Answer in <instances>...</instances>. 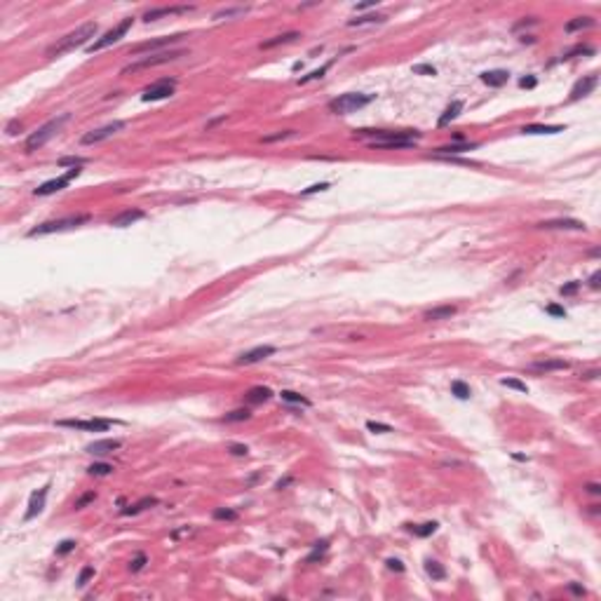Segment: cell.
Returning a JSON list of instances; mask_svg holds the SVG:
<instances>
[{
	"mask_svg": "<svg viewBox=\"0 0 601 601\" xmlns=\"http://www.w3.org/2000/svg\"><path fill=\"white\" fill-rule=\"evenodd\" d=\"M97 31H99L97 21H85L83 26H78L75 31H71V33L64 35V38H59L54 45H50V47H47V57H64V54H68V52L83 47L85 42L92 40V38L97 35Z\"/></svg>",
	"mask_w": 601,
	"mask_h": 601,
	"instance_id": "6da1fadb",
	"label": "cell"
},
{
	"mask_svg": "<svg viewBox=\"0 0 601 601\" xmlns=\"http://www.w3.org/2000/svg\"><path fill=\"white\" fill-rule=\"evenodd\" d=\"M68 118H71V116H68V113H64V116H59V118H54V120H50V122H45L40 129H35V132L31 134L28 139H26V146H24L26 153H33V150L42 148V146H45V143H47V141H50L52 136H54V134H57L59 129H61V127L68 122Z\"/></svg>",
	"mask_w": 601,
	"mask_h": 601,
	"instance_id": "7a4b0ae2",
	"label": "cell"
},
{
	"mask_svg": "<svg viewBox=\"0 0 601 601\" xmlns=\"http://www.w3.org/2000/svg\"><path fill=\"white\" fill-rule=\"evenodd\" d=\"M373 101V94H360V92H348V94H341L336 99L329 101V111L331 113H338V116H348V113H355L364 108L366 104Z\"/></svg>",
	"mask_w": 601,
	"mask_h": 601,
	"instance_id": "3957f363",
	"label": "cell"
},
{
	"mask_svg": "<svg viewBox=\"0 0 601 601\" xmlns=\"http://www.w3.org/2000/svg\"><path fill=\"white\" fill-rule=\"evenodd\" d=\"M179 57H183L181 50H167V52H157V54H148V57H141L132 64H127L122 68V75L127 73H136V71H143V68H153V66H162V64H169V61H176Z\"/></svg>",
	"mask_w": 601,
	"mask_h": 601,
	"instance_id": "277c9868",
	"label": "cell"
},
{
	"mask_svg": "<svg viewBox=\"0 0 601 601\" xmlns=\"http://www.w3.org/2000/svg\"><path fill=\"white\" fill-rule=\"evenodd\" d=\"M87 221H90V216L87 214L66 216V219L47 221V223H40V226L31 228V231H28V238H38V235H50V233H61V231H68V228H78V226H83V223H87Z\"/></svg>",
	"mask_w": 601,
	"mask_h": 601,
	"instance_id": "5b68a950",
	"label": "cell"
},
{
	"mask_svg": "<svg viewBox=\"0 0 601 601\" xmlns=\"http://www.w3.org/2000/svg\"><path fill=\"white\" fill-rule=\"evenodd\" d=\"M418 139H420V134H416V132H397L390 139L371 141L369 146L376 150H406V148H413L418 143Z\"/></svg>",
	"mask_w": 601,
	"mask_h": 601,
	"instance_id": "8992f818",
	"label": "cell"
},
{
	"mask_svg": "<svg viewBox=\"0 0 601 601\" xmlns=\"http://www.w3.org/2000/svg\"><path fill=\"white\" fill-rule=\"evenodd\" d=\"M132 21H134L132 17H124L122 21H120L118 26H113V28H111L106 35H101L99 40L92 42L90 47H87V52H90V54H94V52H101V50H106V47H111L113 42H118L120 38H124V35H127V31L132 28Z\"/></svg>",
	"mask_w": 601,
	"mask_h": 601,
	"instance_id": "52a82bcc",
	"label": "cell"
},
{
	"mask_svg": "<svg viewBox=\"0 0 601 601\" xmlns=\"http://www.w3.org/2000/svg\"><path fill=\"white\" fill-rule=\"evenodd\" d=\"M124 127H127V122H122V120L108 122V124H104V127H99V129H92V132L83 134L80 143H83V146H94V143H101V141H106V139H111V136H116L118 132H122Z\"/></svg>",
	"mask_w": 601,
	"mask_h": 601,
	"instance_id": "ba28073f",
	"label": "cell"
},
{
	"mask_svg": "<svg viewBox=\"0 0 601 601\" xmlns=\"http://www.w3.org/2000/svg\"><path fill=\"white\" fill-rule=\"evenodd\" d=\"M174 87H176V80H174V78H162V80H157V83L148 85V87L143 90V94H141V99H143V101L167 99V97H172V94H174Z\"/></svg>",
	"mask_w": 601,
	"mask_h": 601,
	"instance_id": "9c48e42d",
	"label": "cell"
},
{
	"mask_svg": "<svg viewBox=\"0 0 601 601\" xmlns=\"http://www.w3.org/2000/svg\"><path fill=\"white\" fill-rule=\"evenodd\" d=\"M83 172L80 167H73V169H68L66 174H61V176H57V179H52V181H45L42 186H38V188L33 190L35 195H52V193H57V190H64L68 186V183L73 181L78 174Z\"/></svg>",
	"mask_w": 601,
	"mask_h": 601,
	"instance_id": "30bf717a",
	"label": "cell"
},
{
	"mask_svg": "<svg viewBox=\"0 0 601 601\" xmlns=\"http://www.w3.org/2000/svg\"><path fill=\"white\" fill-rule=\"evenodd\" d=\"M59 428H73L85 430V432H106L113 423L106 418H92V420H57Z\"/></svg>",
	"mask_w": 601,
	"mask_h": 601,
	"instance_id": "8fae6325",
	"label": "cell"
},
{
	"mask_svg": "<svg viewBox=\"0 0 601 601\" xmlns=\"http://www.w3.org/2000/svg\"><path fill=\"white\" fill-rule=\"evenodd\" d=\"M597 85H599V75L597 73L585 75L583 80H578V83L573 85V90H571V101H578V99H583V97H587V94H592V92L597 90Z\"/></svg>",
	"mask_w": 601,
	"mask_h": 601,
	"instance_id": "7c38bea8",
	"label": "cell"
},
{
	"mask_svg": "<svg viewBox=\"0 0 601 601\" xmlns=\"http://www.w3.org/2000/svg\"><path fill=\"white\" fill-rule=\"evenodd\" d=\"M47 493H50V484H45L40 491H35L31 495V502H28V510L24 514V521H31V519H35L40 514L42 507H45V500H47Z\"/></svg>",
	"mask_w": 601,
	"mask_h": 601,
	"instance_id": "4fadbf2b",
	"label": "cell"
},
{
	"mask_svg": "<svg viewBox=\"0 0 601 601\" xmlns=\"http://www.w3.org/2000/svg\"><path fill=\"white\" fill-rule=\"evenodd\" d=\"M538 228L543 231H585V223L576 219H552V221L538 223Z\"/></svg>",
	"mask_w": 601,
	"mask_h": 601,
	"instance_id": "5bb4252c",
	"label": "cell"
},
{
	"mask_svg": "<svg viewBox=\"0 0 601 601\" xmlns=\"http://www.w3.org/2000/svg\"><path fill=\"white\" fill-rule=\"evenodd\" d=\"M270 355H275V348L272 346H256L251 350H247V353L240 355L238 364H256V362H261V360H265V357H270Z\"/></svg>",
	"mask_w": 601,
	"mask_h": 601,
	"instance_id": "9a60e30c",
	"label": "cell"
},
{
	"mask_svg": "<svg viewBox=\"0 0 601 601\" xmlns=\"http://www.w3.org/2000/svg\"><path fill=\"white\" fill-rule=\"evenodd\" d=\"M120 446H122V442H120V439H97V442L87 444V453H94V456H106V453L118 451Z\"/></svg>",
	"mask_w": 601,
	"mask_h": 601,
	"instance_id": "2e32d148",
	"label": "cell"
},
{
	"mask_svg": "<svg viewBox=\"0 0 601 601\" xmlns=\"http://www.w3.org/2000/svg\"><path fill=\"white\" fill-rule=\"evenodd\" d=\"M477 148V143L475 141H453V143H446V146H439V148L435 150V155H458V153H465V150H475Z\"/></svg>",
	"mask_w": 601,
	"mask_h": 601,
	"instance_id": "e0dca14e",
	"label": "cell"
},
{
	"mask_svg": "<svg viewBox=\"0 0 601 601\" xmlns=\"http://www.w3.org/2000/svg\"><path fill=\"white\" fill-rule=\"evenodd\" d=\"M193 9V5H176V7H155V9H148L146 14H143V19L146 21H155V19L160 17H169V14H186V12H190Z\"/></svg>",
	"mask_w": 601,
	"mask_h": 601,
	"instance_id": "ac0fdd59",
	"label": "cell"
},
{
	"mask_svg": "<svg viewBox=\"0 0 601 601\" xmlns=\"http://www.w3.org/2000/svg\"><path fill=\"white\" fill-rule=\"evenodd\" d=\"M181 38H186L183 33L179 35H169V38H157V40H148V42H141V45H136V47H132V52H143V50H160V47H167V45H174V42H179Z\"/></svg>",
	"mask_w": 601,
	"mask_h": 601,
	"instance_id": "d6986e66",
	"label": "cell"
},
{
	"mask_svg": "<svg viewBox=\"0 0 601 601\" xmlns=\"http://www.w3.org/2000/svg\"><path fill=\"white\" fill-rule=\"evenodd\" d=\"M143 212L141 209H124V212H120L118 216H113L111 219V226H116V228H124V226H132L134 221H139V219H143Z\"/></svg>",
	"mask_w": 601,
	"mask_h": 601,
	"instance_id": "ffe728a7",
	"label": "cell"
},
{
	"mask_svg": "<svg viewBox=\"0 0 601 601\" xmlns=\"http://www.w3.org/2000/svg\"><path fill=\"white\" fill-rule=\"evenodd\" d=\"M456 313H458V308H456V305H437V308H432V310H425L423 320H428V322L451 320Z\"/></svg>",
	"mask_w": 601,
	"mask_h": 601,
	"instance_id": "44dd1931",
	"label": "cell"
},
{
	"mask_svg": "<svg viewBox=\"0 0 601 601\" xmlns=\"http://www.w3.org/2000/svg\"><path fill=\"white\" fill-rule=\"evenodd\" d=\"M510 80V73L507 71H486V73H481V83L488 85V87H502V85Z\"/></svg>",
	"mask_w": 601,
	"mask_h": 601,
	"instance_id": "7402d4cb",
	"label": "cell"
},
{
	"mask_svg": "<svg viewBox=\"0 0 601 601\" xmlns=\"http://www.w3.org/2000/svg\"><path fill=\"white\" fill-rule=\"evenodd\" d=\"M463 111V101H451L449 106H446V111L442 113V118L437 120V127H446V124H451L456 118L461 116Z\"/></svg>",
	"mask_w": 601,
	"mask_h": 601,
	"instance_id": "603a6c76",
	"label": "cell"
},
{
	"mask_svg": "<svg viewBox=\"0 0 601 601\" xmlns=\"http://www.w3.org/2000/svg\"><path fill=\"white\" fill-rule=\"evenodd\" d=\"M296 38H301V33H298V31H289V33L275 35V38H270V40L261 42V50H272V47H277V45H287V42H294Z\"/></svg>",
	"mask_w": 601,
	"mask_h": 601,
	"instance_id": "cb8c5ba5",
	"label": "cell"
},
{
	"mask_svg": "<svg viewBox=\"0 0 601 601\" xmlns=\"http://www.w3.org/2000/svg\"><path fill=\"white\" fill-rule=\"evenodd\" d=\"M272 397V390L270 387H265V385H256V387H251L247 392V402L249 404H263V402H268Z\"/></svg>",
	"mask_w": 601,
	"mask_h": 601,
	"instance_id": "d4e9b609",
	"label": "cell"
},
{
	"mask_svg": "<svg viewBox=\"0 0 601 601\" xmlns=\"http://www.w3.org/2000/svg\"><path fill=\"white\" fill-rule=\"evenodd\" d=\"M535 371H564L568 369V362L564 360H540V362H533Z\"/></svg>",
	"mask_w": 601,
	"mask_h": 601,
	"instance_id": "484cf974",
	"label": "cell"
},
{
	"mask_svg": "<svg viewBox=\"0 0 601 601\" xmlns=\"http://www.w3.org/2000/svg\"><path fill=\"white\" fill-rule=\"evenodd\" d=\"M521 132L524 134H557V132H564V127L561 124H526Z\"/></svg>",
	"mask_w": 601,
	"mask_h": 601,
	"instance_id": "4316f807",
	"label": "cell"
},
{
	"mask_svg": "<svg viewBox=\"0 0 601 601\" xmlns=\"http://www.w3.org/2000/svg\"><path fill=\"white\" fill-rule=\"evenodd\" d=\"M425 571H428V576L432 578V580H444V578H446V571H444V566H442L439 561L428 559V561H425Z\"/></svg>",
	"mask_w": 601,
	"mask_h": 601,
	"instance_id": "83f0119b",
	"label": "cell"
},
{
	"mask_svg": "<svg viewBox=\"0 0 601 601\" xmlns=\"http://www.w3.org/2000/svg\"><path fill=\"white\" fill-rule=\"evenodd\" d=\"M383 21H385V17H383V14H364V17L350 19V21H348V26H364V24H383Z\"/></svg>",
	"mask_w": 601,
	"mask_h": 601,
	"instance_id": "f1b7e54d",
	"label": "cell"
},
{
	"mask_svg": "<svg viewBox=\"0 0 601 601\" xmlns=\"http://www.w3.org/2000/svg\"><path fill=\"white\" fill-rule=\"evenodd\" d=\"M590 26H594V19H592V17H578V19H573V21H568V24H566V31H568V33H573V31H583V28H590Z\"/></svg>",
	"mask_w": 601,
	"mask_h": 601,
	"instance_id": "f546056e",
	"label": "cell"
},
{
	"mask_svg": "<svg viewBox=\"0 0 601 601\" xmlns=\"http://www.w3.org/2000/svg\"><path fill=\"white\" fill-rule=\"evenodd\" d=\"M150 505H157V498H143V500H139L136 505H129V507H124L122 514H139V512H143L146 507H150Z\"/></svg>",
	"mask_w": 601,
	"mask_h": 601,
	"instance_id": "4dcf8cb0",
	"label": "cell"
},
{
	"mask_svg": "<svg viewBox=\"0 0 601 601\" xmlns=\"http://www.w3.org/2000/svg\"><path fill=\"white\" fill-rule=\"evenodd\" d=\"M282 399L287 404H298V406H310V399H305L303 395H298V392H291V390H282L280 392Z\"/></svg>",
	"mask_w": 601,
	"mask_h": 601,
	"instance_id": "1f68e13d",
	"label": "cell"
},
{
	"mask_svg": "<svg viewBox=\"0 0 601 601\" xmlns=\"http://www.w3.org/2000/svg\"><path fill=\"white\" fill-rule=\"evenodd\" d=\"M327 550H329V543L327 540H322V543L315 545V550L308 554V559H305V564H315V561L324 559V554H327Z\"/></svg>",
	"mask_w": 601,
	"mask_h": 601,
	"instance_id": "d6a6232c",
	"label": "cell"
},
{
	"mask_svg": "<svg viewBox=\"0 0 601 601\" xmlns=\"http://www.w3.org/2000/svg\"><path fill=\"white\" fill-rule=\"evenodd\" d=\"M451 392L458 397V399H470V395H472V392H470V385L468 383H463V380H453Z\"/></svg>",
	"mask_w": 601,
	"mask_h": 601,
	"instance_id": "836d02e7",
	"label": "cell"
},
{
	"mask_svg": "<svg viewBox=\"0 0 601 601\" xmlns=\"http://www.w3.org/2000/svg\"><path fill=\"white\" fill-rule=\"evenodd\" d=\"M251 418V411L249 409H235V411H231V413H226V423H238V420H249Z\"/></svg>",
	"mask_w": 601,
	"mask_h": 601,
	"instance_id": "e575fe53",
	"label": "cell"
},
{
	"mask_svg": "<svg viewBox=\"0 0 601 601\" xmlns=\"http://www.w3.org/2000/svg\"><path fill=\"white\" fill-rule=\"evenodd\" d=\"M437 521H425V524H420V526H416L413 528V533L418 535V538H428V535H432L437 531Z\"/></svg>",
	"mask_w": 601,
	"mask_h": 601,
	"instance_id": "d590c367",
	"label": "cell"
},
{
	"mask_svg": "<svg viewBox=\"0 0 601 601\" xmlns=\"http://www.w3.org/2000/svg\"><path fill=\"white\" fill-rule=\"evenodd\" d=\"M87 472L90 475H97V477H106V475L113 472V465H108V463H94V465L87 468Z\"/></svg>",
	"mask_w": 601,
	"mask_h": 601,
	"instance_id": "8d00e7d4",
	"label": "cell"
},
{
	"mask_svg": "<svg viewBox=\"0 0 601 601\" xmlns=\"http://www.w3.org/2000/svg\"><path fill=\"white\" fill-rule=\"evenodd\" d=\"M92 578H94V566H83V571H80V576H78V580H75V585L83 590L85 585L90 583Z\"/></svg>",
	"mask_w": 601,
	"mask_h": 601,
	"instance_id": "74e56055",
	"label": "cell"
},
{
	"mask_svg": "<svg viewBox=\"0 0 601 601\" xmlns=\"http://www.w3.org/2000/svg\"><path fill=\"white\" fill-rule=\"evenodd\" d=\"M247 12V7H228V9H219L214 14V19H231V17H238V14H244Z\"/></svg>",
	"mask_w": 601,
	"mask_h": 601,
	"instance_id": "f35d334b",
	"label": "cell"
},
{
	"mask_svg": "<svg viewBox=\"0 0 601 601\" xmlns=\"http://www.w3.org/2000/svg\"><path fill=\"white\" fill-rule=\"evenodd\" d=\"M500 385L512 387V390H517V392H528L526 383H521V380H517V378H500Z\"/></svg>",
	"mask_w": 601,
	"mask_h": 601,
	"instance_id": "ab89813d",
	"label": "cell"
},
{
	"mask_svg": "<svg viewBox=\"0 0 601 601\" xmlns=\"http://www.w3.org/2000/svg\"><path fill=\"white\" fill-rule=\"evenodd\" d=\"M214 519H226V521H233V519H238V512L235 510H228V507H216L214 512Z\"/></svg>",
	"mask_w": 601,
	"mask_h": 601,
	"instance_id": "60d3db41",
	"label": "cell"
},
{
	"mask_svg": "<svg viewBox=\"0 0 601 601\" xmlns=\"http://www.w3.org/2000/svg\"><path fill=\"white\" fill-rule=\"evenodd\" d=\"M366 430H369V432H378V435H383V432H392L390 425H385V423H376V420H366Z\"/></svg>",
	"mask_w": 601,
	"mask_h": 601,
	"instance_id": "b9f144b4",
	"label": "cell"
},
{
	"mask_svg": "<svg viewBox=\"0 0 601 601\" xmlns=\"http://www.w3.org/2000/svg\"><path fill=\"white\" fill-rule=\"evenodd\" d=\"M413 73L416 75H437V68L432 64H416L413 66Z\"/></svg>",
	"mask_w": 601,
	"mask_h": 601,
	"instance_id": "7bdbcfd3",
	"label": "cell"
},
{
	"mask_svg": "<svg viewBox=\"0 0 601 601\" xmlns=\"http://www.w3.org/2000/svg\"><path fill=\"white\" fill-rule=\"evenodd\" d=\"M146 561H148V557H146V554H136V557L129 561V571H134V573H136V571H141V568L146 566Z\"/></svg>",
	"mask_w": 601,
	"mask_h": 601,
	"instance_id": "ee69618b",
	"label": "cell"
},
{
	"mask_svg": "<svg viewBox=\"0 0 601 601\" xmlns=\"http://www.w3.org/2000/svg\"><path fill=\"white\" fill-rule=\"evenodd\" d=\"M592 52H594V50H592V47H587V45H578V47H573L571 52H566V54H564L561 59H573L576 54H592Z\"/></svg>",
	"mask_w": 601,
	"mask_h": 601,
	"instance_id": "f6af8a7d",
	"label": "cell"
},
{
	"mask_svg": "<svg viewBox=\"0 0 601 601\" xmlns=\"http://www.w3.org/2000/svg\"><path fill=\"white\" fill-rule=\"evenodd\" d=\"M291 136H296V132L294 129H287V132H280V134H272V136H263L265 143H272V141H282V139H291Z\"/></svg>",
	"mask_w": 601,
	"mask_h": 601,
	"instance_id": "bcb514c9",
	"label": "cell"
},
{
	"mask_svg": "<svg viewBox=\"0 0 601 601\" xmlns=\"http://www.w3.org/2000/svg\"><path fill=\"white\" fill-rule=\"evenodd\" d=\"M327 71H329V64H327V66H322L320 71H313V73H310V75H305V78H301V80H298V85H305V83H310V80H317V78H322V75L327 73Z\"/></svg>",
	"mask_w": 601,
	"mask_h": 601,
	"instance_id": "7dc6e473",
	"label": "cell"
},
{
	"mask_svg": "<svg viewBox=\"0 0 601 601\" xmlns=\"http://www.w3.org/2000/svg\"><path fill=\"white\" fill-rule=\"evenodd\" d=\"M94 498H97V493H94V491H90V493L80 495V498L75 500V510H83L85 505H87V502H92V500H94Z\"/></svg>",
	"mask_w": 601,
	"mask_h": 601,
	"instance_id": "c3c4849f",
	"label": "cell"
},
{
	"mask_svg": "<svg viewBox=\"0 0 601 601\" xmlns=\"http://www.w3.org/2000/svg\"><path fill=\"white\" fill-rule=\"evenodd\" d=\"M71 550H75V540H61L57 545V554H68Z\"/></svg>",
	"mask_w": 601,
	"mask_h": 601,
	"instance_id": "681fc988",
	"label": "cell"
},
{
	"mask_svg": "<svg viewBox=\"0 0 601 601\" xmlns=\"http://www.w3.org/2000/svg\"><path fill=\"white\" fill-rule=\"evenodd\" d=\"M329 188V183L324 181V183H315V186H310V188H305V190H301V195H313V193H320V190H327Z\"/></svg>",
	"mask_w": 601,
	"mask_h": 601,
	"instance_id": "f907efd6",
	"label": "cell"
},
{
	"mask_svg": "<svg viewBox=\"0 0 601 601\" xmlns=\"http://www.w3.org/2000/svg\"><path fill=\"white\" fill-rule=\"evenodd\" d=\"M578 289H580V282H568V284H564L559 291L564 294V296H571V294H576Z\"/></svg>",
	"mask_w": 601,
	"mask_h": 601,
	"instance_id": "816d5d0a",
	"label": "cell"
},
{
	"mask_svg": "<svg viewBox=\"0 0 601 601\" xmlns=\"http://www.w3.org/2000/svg\"><path fill=\"white\" fill-rule=\"evenodd\" d=\"M83 162H85V157H61V160H59V165H61V167H66V165L80 167Z\"/></svg>",
	"mask_w": 601,
	"mask_h": 601,
	"instance_id": "f5cc1de1",
	"label": "cell"
},
{
	"mask_svg": "<svg viewBox=\"0 0 601 601\" xmlns=\"http://www.w3.org/2000/svg\"><path fill=\"white\" fill-rule=\"evenodd\" d=\"M228 451H231L233 456H247L249 449L244 444H228Z\"/></svg>",
	"mask_w": 601,
	"mask_h": 601,
	"instance_id": "db71d44e",
	"label": "cell"
},
{
	"mask_svg": "<svg viewBox=\"0 0 601 601\" xmlns=\"http://www.w3.org/2000/svg\"><path fill=\"white\" fill-rule=\"evenodd\" d=\"M547 313L554 315V317H566V310H564L561 305H557V303H550V305H547Z\"/></svg>",
	"mask_w": 601,
	"mask_h": 601,
	"instance_id": "11a10c76",
	"label": "cell"
},
{
	"mask_svg": "<svg viewBox=\"0 0 601 601\" xmlns=\"http://www.w3.org/2000/svg\"><path fill=\"white\" fill-rule=\"evenodd\" d=\"M385 564H387V568H390V571H397V573H402V571H404V564L399 559H387Z\"/></svg>",
	"mask_w": 601,
	"mask_h": 601,
	"instance_id": "9f6ffc18",
	"label": "cell"
},
{
	"mask_svg": "<svg viewBox=\"0 0 601 601\" xmlns=\"http://www.w3.org/2000/svg\"><path fill=\"white\" fill-rule=\"evenodd\" d=\"M599 280H601V272H599V270H594V272H592V277H590V287H592V289H599Z\"/></svg>",
	"mask_w": 601,
	"mask_h": 601,
	"instance_id": "6f0895ef",
	"label": "cell"
},
{
	"mask_svg": "<svg viewBox=\"0 0 601 601\" xmlns=\"http://www.w3.org/2000/svg\"><path fill=\"white\" fill-rule=\"evenodd\" d=\"M535 83H538L535 78H521V80H519V85H521V87H535Z\"/></svg>",
	"mask_w": 601,
	"mask_h": 601,
	"instance_id": "680465c9",
	"label": "cell"
},
{
	"mask_svg": "<svg viewBox=\"0 0 601 601\" xmlns=\"http://www.w3.org/2000/svg\"><path fill=\"white\" fill-rule=\"evenodd\" d=\"M533 24H538V19H526V21H519L517 26H514V31H519V28H524V26H533Z\"/></svg>",
	"mask_w": 601,
	"mask_h": 601,
	"instance_id": "91938a15",
	"label": "cell"
},
{
	"mask_svg": "<svg viewBox=\"0 0 601 601\" xmlns=\"http://www.w3.org/2000/svg\"><path fill=\"white\" fill-rule=\"evenodd\" d=\"M585 491H587V493H594V495H597V493H601V486H599V484H587V486H585Z\"/></svg>",
	"mask_w": 601,
	"mask_h": 601,
	"instance_id": "94428289",
	"label": "cell"
},
{
	"mask_svg": "<svg viewBox=\"0 0 601 601\" xmlns=\"http://www.w3.org/2000/svg\"><path fill=\"white\" fill-rule=\"evenodd\" d=\"M597 376H599V371H597V369H592V371H585V373H583V378H585V380H594V378H597Z\"/></svg>",
	"mask_w": 601,
	"mask_h": 601,
	"instance_id": "6125c7cd",
	"label": "cell"
},
{
	"mask_svg": "<svg viewBox=\"0 0 601 601\" xmlns=\"http://www.w3.org/2000/svg\"><path fill=\"white\" fill-rule=\"evenodd\" d=\"M568 590H571V592H573V594H578V597H580V594H585V590H583V587H580V585H576V583H571V585H568Z\"/></svg>",
	"mask_w": 601,
	"mask_h": 601,
	"instance_id": "be15d7a7",
	"label": "cell"
},
{
	"mask_svg": "<svg viewBox=\"0 0 601 601\" xmlns=\"http://www.w3.org/2000/svg\"><path fill=\"white\" fill-rule=\"evenodd\" d=\"M17 129H21V124L19 122H9L7 124V134H17Z\"/></svg>",
	"mask_w": 601,
	"mask_h": 601,
	"instance_id": "e7e4bbea",
	"label": "cell"
},
{
	"mask_svg": "<svg viewBox=\"0 0 601 601\" xmlns=\"http://www.w3.org/2000/svg\"><path fill=\"white\" fill-rule=\"evenodd\" d=\"M287 484H291V477H284V479H280V481L275 484V488H280V491H282V488H284V486H287Z\"/></svg>",
	"mask_w": 601,
	"mask_h": 601,
	"instance_id": "03108f58",
	"label": "cell"
},
{
	"mask_svg": "<svg viewBox=\"0 0 601 601\" xmlns=\"http://www.w3.org/2000/svg\"><path fill=\"white\" fill-rule=\"evenodd\" d=\"M378 5V0H373V2H364V5H357V9H369V7H376Z\"/></svg>",
	"mask_w": 601,
	"mask_h": 601,
	"instance_id": "003e7915",
	"label": "cell"
}]
</instances>
